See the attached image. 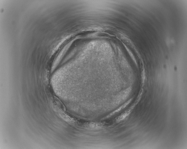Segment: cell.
<instances>
[{
	"mask_svg": "<svg viewBox=\"0 0 187 149\" xmlns=\"http://www.w3.org/2000/svg\"><path fill=\"white\" fill-rule=\"evenodd\" d=\"M130 101L131 100H130L129 101V102H128L127 103H126V104H125L120 107V108H119L118 109H117L116 110H115V111L112 112L110 114H109V115H108V116H107L106 118H109L110 117H112V116L113 115H114V114H116L117 113H118L119 112L121 111L122 110L123 108H124L126 106L128 105V104H129L130 102Z\"/></svg>",
	"mask_w": 187,
	"mask_h": 149,
	"instance_id": "obj_1",
	"label": "cell"
}]
</instances>
